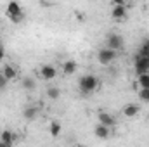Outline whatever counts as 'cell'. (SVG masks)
<instances>
[{"instance_id": "obj_6", "label": "cell", "mask_w": 149, "mask_h": 147, "mask_svg": "<svg viewBox=\"0 0 149 147\" xmlns=\"http://www.w3.org/2000/svg\"><path fill=\"white\" fill-rule=\"evenodd\" d=\"M135 73H137V76L149 73V59L148 57L135 55Z\"/></svg>"}, {"instance_id": "obj_3", "label": "cell", "mask_w": 149, "mask_h": 147, "mask_svg": "<svg viewBox=\"0 0 149 147\" xmlns=\"http://www.w3.org/2000/svg\"><path fill=\"white\" fill-rule=\"evenodd\" d=\"M116 59V52L111 50V49H101L99 52H97V61L102 64V66H108V64H111L113 61Z\"/></svg>"}, {"instance_id": "obj_16", "label": "cell", "mask_w": 149, "mask_h": 147, "mask_svg": "<svg viewBox=\"0 0 149 147\" xmlns=\"http://www.w3.org/2000/svg\"><path fill=\"white\" fill-rule=\"evenodd\" d=\"M137 55H139V57H148L149 59V40H144V42H142V45H141Z\"/></svg>"}, {"instance_id": "obj_19", "label": "cell", "mask_w": 149, "mask_h": 147, "mask_svg": "<svg viewBox=\"0 0 149 147\" xmlns=\"http://www.w3.org/2000/svg\"><path fill=\"white\" fill-rule=\"evenodd\" d=\"M61 130L63 128H61V123L59 121H52L50 123V135L52 137H59L61 135Z\"/></svg>"}, {"instance_id": "obj_22", "label": "cell", "mask_w": 149, "mask_h": 147, "mask_svg": "<svg viewBox=\"0 0 149 147\" xmlns=\"http://www.w3.org/2000/svg\"><path fill=\"white\" fill-rule=\"evenodd\" d=\"M3 57H5V49H3V45L0 43V61H2Z\"/></svg>"}, {"instance_id": "obj_12", "label": "cell", "mask_w": 149, "mask_h": 147, "mask_svg": "<svg viewBox=\"0 0 149 147\" xmlns=\"http://www.w3.org/2000/svg\"><path fill=\"white\" fill-rule=\"evenodd\" d=\"M76 68H78V64H76V61H73V59H70V61H64L63 62V73L66 74V76H70V74H73L74 71H76Z\"/></svg>"}, {"instance_id": "obj_25", "label": "cell", "mask_w": 149, "mask_h": 147, "mask_svg": "<svg viewBox=\"0 0 149 147\" xmlns=\"http://www.w3.org/2000/svg\"><path fill=\"white\" fill-rule=\"evenodd\" d=\"M0 146H2V142H0Z\"/></svg>"}, {"instance_id": "obj_18", "label": "cell", "mask_w": 149, "mask_h": 147, "mask_svg": "<svg viewBox=\"0 0 149 147\" xmlns=\"http://www.w3.org/2000/svg\"><path fill=\"white\" fill-rule=\"evenodd\" d=\"M21 85H23V88H26V90H33V88H35V80H33L31 76H24V78L21 80Z\"/></svg>"}, {"instance_id": "obj_20", "label": "cell", "mask_w": 149, "mask_h": 147, "mask_svg": "<svg viewBox=\"0 0 149 147\" xmlns=\"http://www.w3.org/2000/svg\"><path fill=\"white\" fill-rule=\"evenodd\" d=\"M139 99H141L142 102H149V90L141 88V90H139Z\"/></svg>"}, {"instance_id": "obj_9", "label": "cell", "mask_w": 149, "mask_h": 147, "mask_svg": "<svg viewBox=\"0 0 149 147\" xmlns=\"http://www.w3.org/2000/svg\"><path fill=\"white\" fill-rule=\"evenodd\" d=\"M111 16H113V19H116V21L125 19V17H127V3H123V5H114L113 10H111Z\"/></svg>"}, {"instance_id": "obj_1", "label": "cell", "mask_w": 149, "mask_h": 147, "mask_svg": "<svg viewBox=\"0 0 149 147\" xmlns=\"http://www.w3.org/2000/svg\"><path fill=\"white\" fill-rule=\"evenodd\" d=\"M78 87H80V92H81V94L88 95V94H92V92L99 87V80H97V76H94V74H83V76L78 80Z\"/></svg>"}, {"instance_id": "obj_8", "label": "cell", "mask_w": 149, "mask_h": 147, "mask_svg": "<svg viewBox=\"0 0 149 147\" xmlns=\"http://www.w3.org/2000/svg\"><path fill=\"white\" fill-rule=\"evenodd\" d=\"M94 135H95L97 139H101V140H108V139L111 137V130H109L108 126H104V125H97V126L94 128Z\"/></svg>"}, {"instance_id": "obj_24", "label": "cell", "mask_w": 149, "mask_h": 147, "mask_svg": "<svg viewBox=\"0 0 149 147\" xmlns=\"http://www.w3.org/2000/svg\"><path fill=\"white\" fill-rule=\"evenodd\" d=\"M74 147H88V146H85V144H76Z\"/></svg>"}, {"instance_id": "obj_15", "label": "cell", "mask_w": 149, "mask_h": 147, "mask_svg": "<svg viewBox=\"0 0 149 147\" xmlns=\"http://www.w3.org/2000/svg\"><path fill=\"white\" fill-rule=\"evenodd\" d=\"M47 97H49L50 101L59 99V97H61V88H59V87H49V88H47Z\"/></svg>"}, {"instance_id": "obj_5", "label": "cell", "mask_w": 149, "mask_h": 147, "mask_svg": "<svg viewBox=\"0 0 149 147\" xmlns=\"http://www.w3.org/2000/svg\"><path fill=\"white\" fill-rule=\"evenodd\" d=\"M97 118H99V125H104L108 128L116 126V118L113 114H109V112H106V111H99L97 112Z\"/></svg>"}, {"instance_id": "obj_7", "label": "cell", "mask_w": 149, "mask_h": 147, "mask_svg": "<svg viewBox=\"0 0 149 147\" xmlns=\"http://www.w3.org/2000/svg\"><path fill=\"white\" fill-rule=\"evenodd\" d=\"M40 76L43 78V80H54L56 76H57V69L52 66V64H43L42 68H40Z\"/></svg>"}, {"instance_id": "obj_4", "label": "cell", "mask_w": 149, "mask_h": 147, "mask_svg": "<svg viewBox=\"0 0 149 147\" xmlns=\"http://www.w3.org/2000/svg\"><path fill=\"white\" fill-rule=\"evenodd\" d=\"M106 45H108V49L118 52V50L123 49V37L118 35V33H111V35H108V38H106Z\"/></svg>"}, {"instance_id": "obj_21", "label": "cell", "mask_w": 149, "mask_h": 147, "mask_svg": "<svg viewBox=\"0 0 149 147\" xmlns=\"http://www.w3.org/2000/svg\"><path fill=\"white\" fill-rule=\"evenodd\" d=\"M5 85H7V80L3 78V74L0 73V90H3V88H5Z\"/></svg>"}, {"instance_id": "obj_13", "label": "cell", "mask_w": 149, "mask_h": 147, "mask_svg": "<svg viewBox=\"0 0 149 147\" xmlns=\"http://www.w3.org/2000/svg\"><path fill=\"white\" fill-rule=\"evenodd\" d=\"M23 116H24V119H28V121H33V119H37V116H38V107H35V106H28L26 109L23 111Z\"/></svg>"}, {"instance_id": "obj_11", "label": "cell", "mask_w": 149, "mask_h": 147, "mask_svg": "<svg viewBox=\"0 0 149 147\" xmlns=\"http://www.w3.org/2000/svg\"><path fill=\"white\" fill-rule=\"evenodd\" d=\"M139 111H141V106L139 104H127L121 112H123V116H127V118H134V116H137L139 114Z\"/></svg>"}, {"instance_id": "obj_14", "label": "cell", "mask_w": 149, "mask_h": 147, "mask_svg": "<svg viewBox=\"0 0 149 147\" xmlns=\"http://www.w3.org/2000/svg\"><path fill=\"white\" fill-rule=\"evenodd\" d=\"M0 140H2L3 144H10V146H12V142L16 140V135H14L10 130H3V132L0 133Z\"/></svg>"}, {"instance_id": "obj_17", "label": "cell", "mask_w": 149, "mask_h": 147, "mask_svg": "<svg viewBox=\"0 0 149 147\" xmlns=\"http://www.w3.org/2000/svg\"><path fill=\"white\" fill-rule=\"evenodd\" d=\"M137 83H139V87H141V88H144V90H149V73L141 74V76L137 78Z\"/></svg>"}, {"instance_id": "obj_10", "label": "cell", "mask_w": 149, "mask_h": 147, "mask_svg": "<svg viewBox=\"0 0 149 147\" xmlns=\"http://www.w3.org/2000/svg\"><path fill=\"white\" fill-rule=\"evenodd\" d=\"M2 74H3V78H5L7 81H10V80H16V78H17V69H16L12 64H5V66L2 68Z\"/></svg>"}, {"instance_id": "obj_2", "label": "cell", "mask_w": 149, "mask_h": 147, "mask_svg": "<svg viewBox=\"0 0 149 147\" xmlns=\"http://www.w3.org/2000/svg\"><path fill=\"white\" fill-rule=\"evenodd\" d=\"M5 12H7V17L14 23V24H19L23 19H24V14H23V7L17 3V2H9L7 3V9H5Z\"/></svg>"}, {"instance_id": "obj_23", "label": "cell", "mask_w": 149, "mask_h": 147, "mask_svg": "<svg viewBox=\"0 0 149 147\" xmlns=\"http://www.w3.org/2000/svg\"><path fill=\"white\" fill-rule=\"evenodd\" d=\"M0 142H2V140H0ZM0 147H12V146H10V144H3V142H2V146H0Z\"/></svg>"}]
</instances>
